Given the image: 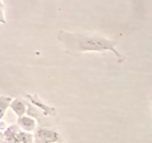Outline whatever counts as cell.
<instances>
[{"label":"cell","instance_id":"6da1fadb","mask_svg":"<svg viewBox=\"0 0 152 143\" xmlns=\"http://www.w3.org/2000/svg\"><path fill=\"white\" fill-rule=\"evenodd\" d=\"M57 39L63 44L68 55L79 56L86 52L109 51L114 54L118 63H123L126 60V57L116 49L117 42L102 36L61 30L58 32Z\"/></svg>","mask_w":152,"mask_h":143},{"label":"cell","instance_id":"7a4b0ae2","mask_svg":"<svg viewBox=\"0 0 152 143\" xmlns=\"http://www.w3.org/2000/svg\"><path fill=\"white\" fill-rule=\"evenodd\" d=\"M35 143H60L62 137L56 130L47 128L39 127L34 132Z\"/></svg>","mask_w":152,"mask_h":143},{"label":"cell","instance_id":"3957f363","mask_svg":"<svg viewBox=\"0 0 152 143\" xmlns=\"http://www.w3.org/2000/svg\"><path fill=\"white\" fill-rule=\"evenodd\" d=\"M24 95L33 106L37 107V108H38L40 111L42 112V113L45 116H53L56 115V110L53 107L46 105L45 103H43L42 101L40 100V98L37 96V95H32L31 94L25 93Z\"/></svg>","mask_w":152,"mask_h":143},{"label":"cell","instance_id":"277c9868","mask_svg":"<svg viewBox=\"0 0 152 143\" xmlns=\"http://www.w3.org/2000/svg\"><path fill=\"white\" fill-rule=\"evenodd\" d=\"M17 125L25 132H32L37 130V122L34 118L29 116H24L18 118Z\"/></svg>","mask_w":152,"mask_h":143},{"label":"cell","instance_id":"5b68a950","mask_svg":"<svg viewBox=\"0 0 152 143\" xmlns=\"http://www.w3.org/2000/svg\"><path fill=\"white\" fill-rule=\"evenodd\" d=\"M10 107L19 118L24 116V115L27 113V110H28L27 102L22 101L20 98H15L12 101Z\"/></svg>","mask_w":152,"mask_h":143},{"label":"cell","instance_id":"8992f818","mask_svg":"<svg viewBox=\"0 0 152 143\" xmlns=\"http://www.w3.org/2000/svg\"><path fill=\"white\" fill-rule=\"evenodd\" d=\"M12 98L1 95L0 97V109H1V119L4 117L7 108L10 106L12 103Z\"/></svg>","mask_w":152,"mask_h":143},{"label":"cell","instance_id":"52a82bcc","mask_svg":"<svg viewBox=\"0 0 152 143\" xmlns=\"http://www.w3.org/2000/svg\"><path fill=\"white\" fill-rule=\"evenodd\" d=\"M6 129V124H4V122H1V130L4 131V129Z\"/></svg>","mask_w":152,"mask_h":143},{"label":"cell","instance_id":"ba28073f","mask_svg":"<svg viewBox=\"0 0 152 143\" xmlns=\"http://www.w3.org/2000/svg\"><path fill=\"white\" fill-rule=\"evenodd\" d=\"M0 143H18L16 142H8V141H4V140H1Z\"/></svg>","mask_w":152,"mask_h":143},{"label":"cell","instance_id":"9c48e42d","mask_svg":"<svg viewBox=\"0 0 152 143\" xmlns=\"http://www.w3.org/2000/svg\"><path fill=\"white\" fill-rule=\"evenodd\" d=\"M151 100H152V98H151Z\"/></svg>","mask_w":152,"mask_h":143}]
</instances>
